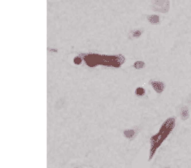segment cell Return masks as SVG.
I'll return each instance as SVG.
<instances>
[{
    "mask_svg": "<svg viewBox=\"0 0 191 168\" xmlns=\"http://www.w3.org/2000/svg\"><path fill=\"white\" fill-rule=\"evenodd\" d=\"M83 61L90 67H94L99 65H104L111 67H120L125 61V58L121 55H100L96 54H82Z\"/></svg>",
    "mask_w": 191,
    "mask_h": 168,
    "instance_id": "6da1fadb",
    "label": "cell"
},
{
    "mask_svg": "<svg viewBox=\"0 0 191 168\" xmlns=\"http://www.w3.org/2000/svg\"><path fill=\"white\" fill-rule=\"evenodd\" d=\"M174 126H175V118L170 117L162 124L161 127L160 128V131L156 134L151 137V139H150L151 148H150L149 160H151V158L154 156L156 149L161 145L163 141L167 138V136L171 133V132L173 130Z\"/></svg>",
    "mask_w": 191,
    "mask_h": 168,
    "instance_id": "7a4b0ae2",
    "label": "cell"
},
{
    "mask_svg": "<svg viewBox=\"0 0 191 168\" xmlns=\"http://www.w3.org/2000/svg\"><path fill=\"white\" fill-rule=\"evenodd\" d=\"M138 134H139V128L138 127L127 129V130H125L123 132L124 137H126L127 139H129V140H133L137 137Z\"/></svg>",
    "mask_w": 191,
    "mask_h": 168,
    "instance_id": "3957f363",
    "label": "cell"
},
{
    "mask_svg": "<svg viewBox=\"0 0 191 168\" xmlns=\"http://www.w3.org/2000/svg\"><path fill=\"white\" fill-rule=\"evenodd\" d=\"M149 84L153 87V88L155 89V91L158 93H161L162 91L165 89V84L161 82H158V81H150Z\"/></svg>",
    "mask_w": 191,
    "mask_h": 168,
    "instance_id": "277c9868",
    "label": "cell"
},
{
    "mask_svg": "<svg viewBox=\"0 0 191 168\" xmlns=\"http://www.w3.org/2000/svg\"><path fill=\"white\" fill-rule=\"evenodd\" d=\"M180 116L182 117L183 120H187L190 116V112H189V110L187 107H183L181 109V111H180Z\"/></svg>",
    "mask_w": 191,
    "mask_h": 168,
    "instance_id": "5b68a950",
    "label": "cell"
},
{
    "mask_svg": "<svg viewBox=\"0 0 191 168\" xmlns=\"http://www.w3.org/2000/svg\"><path fill=\"white\" fill-rule=\"evenodd\" d=\"M147 19H148L149 22L150 24H153V25L158 24L159 21H160L159 16H157V15H149L148 17H147Z\"/></svg>",
    "mask_w": 191,
    "mask_h": 168,
    "instance_id": "8992f818",
    "label": "cell"
},
{
    "mask_svg": "<svg viewBox=\"0 0 191 168\" xmlns=\"http://www.w3.org/2000/svg\"><path fill=\"white\" fill-rule=\"evenodd\" d=\"M142 32H143V31H141V30H133L131 32L130 36H132V38H139L141 36Z\"/></svg>",
    "mask_w": 191,
    "mask_h": 168,
    "instance_id": "52a82bcc",
    "label": "cell"
},
{
    "mask_svg": "<svg viewBox=\"0 0 191 168\" xmlns=\"http://www.w3.org/2000/svg\"><path fill=\"white\" fill-rule=\"evenodd\" d=\"M135 94H136L137 96L143 97V96L145 94V88L142 87H137L136 90H135Z\"/></svg>",
    "mask_w": 191,
    "mask_h": 168,
    "instance_id": "ba28073f",
    "label": "cell"
},
{
    "mask_svg": "<svg viewBox=\"0 0 191 168\" xmlns=\"http://www.w3.org/2000/svg\"><path fill=\"white\" fill-rule=\"evenodd\" d=\"M145 62H143V61H136L135 63L133 64L132 67H134L137 70H140V69H143L145 67Z\"/></svg>",
    "mask_w": 191,
    "mask_h": 168,
    "instance_id": "9c48e42d",
    "label": "cell"
},
{
    "mask_svg": "<svg viewBox=\"0 0 191 168\" xmlns=\"http://www.w3.org/2000/svg\"><path fill=\"white\" fill-rule=\"evenodd\" d=\"M154 3L155 5H157L159 7H162L165 3H167L168 1H167V0H154Z\"/></svg>",
    "mask_w": 191,
    "mask_h": 168,
    "instance_id": "30bf717a",
    "label": "cell"
},
{
    "mask_svg": "<svg viewBox=\"0 0 191 168\" xmlns=\"http://www.w3.org/2000/svg\"><path fill=\"white\" fill-rule=\"evenodd\" d=\"M83 59L81 56H76L73 59V63L76 64V65H81L83 63Z\"/></svg>",
    "mask_w": 191,
    "mask_h": 168,
    "instance_id": "8fae6325",
    "label": "cell"
},
{
    "mask_svg": "<svg viewBox=\"0 0 191 168\" xmlns=\"http://www.w3.org/2000/svg\"><path fill=\"white\" fill-rule=\"evenodd\" d=\"M164 168H171V167H164Z\"/></svg>",
    "mask_w": 191,
    "mask_h": 168,
    "instance_id": "7c38bea8",
    "label": "cell"
}]
</instances>
